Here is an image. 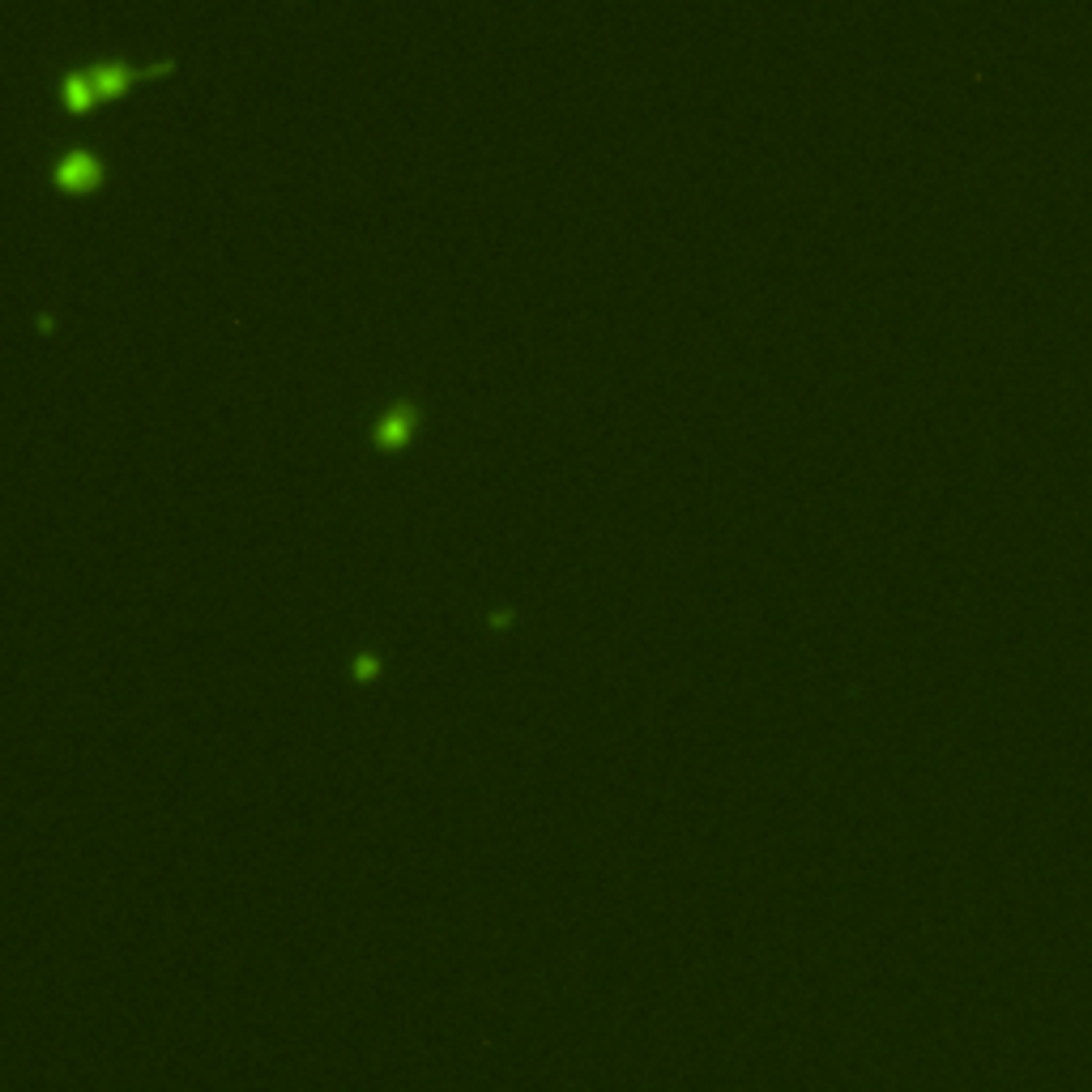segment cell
I'll return each instance as SVG.
<instances>
[{
  "label": "cell",
  "mask_w": 1092,
  "mask_h": 1092,
  "mask_svg": "<svg viewBox=\"0 0 1092 1092\" xmlns=\"http://www.w3.org/2000/svg\"><path fill=\"white\" fill-rule=\"evenodd\" d=\"M56 90H60V103L69 107V111H86V107L94 103V90H90V82H86L82 69H64Z\"/></svg>",
  "instance_id": "4"
},
{
  "label": "cell",
  "mask_w": 1092,
  "mask_h": 1092,
  "mask_svg": "<svg viewBox=\"0 0 1092 1092\" xmlns=\"http://www.w3.org/2000/svg\"><path fill=\"white\" fill-rule=\"evenodd\" d=\"M414 427H419V401H414V397H397V401H389V406L380 410V419L372 423V444L376 448H401V444L414 436Z\"/></svg>",
  "instance_id": "3"
},
{
  "label": "cell",
  "mask_w": 1092,
  "mask_h": 1092,
  "mask_svg": "<svg viewBox=\"0 0 1092 1092\" xmlns=\"http://www.w3.org/2000/svg\"><path fill=\"white\" fill-rule=\"evenodd\" d=\"M52 180L64 192H86V188L107 180V163L90 146H69L52 158Z\"/></svg>",
  "instance_id": "2"
},
{
  "label": "cell",
  "mask_w": 1092,
  "mask_h": 1092,
  "mask_svg": "<svg viewBox=\"0 0 1092 1092\" xmlns=\"http://www.w3.org/2000/svg\"><path fill=\"white\" fill-rule=\"evenodd\" d=\"M376 670H380V657H376L372 649H359V653H355V662H350V674H355L359 683H363V679H372Z\"/></svg>",
  "instance_id": "5"
},
{
  "label": "cell",
  "mask_w": 1092,
  "mask_h": 1092,
  "mask_svg": "<svg viewBox=\"0 0 1092 1092\" xmlns=\"http://www.w3.org/2000/svg\"><path fill=\"white\" fill-rule=\"evenodd\" d=\"M167 69H175V60H154V64H133V60H124V56H94L90 64H86V82H90V90H94V103L99 99H116V94L128 86V82H137V77H154V73H167Z\"/></svg>",
  "instance_id": "1"
}]
</instances>
